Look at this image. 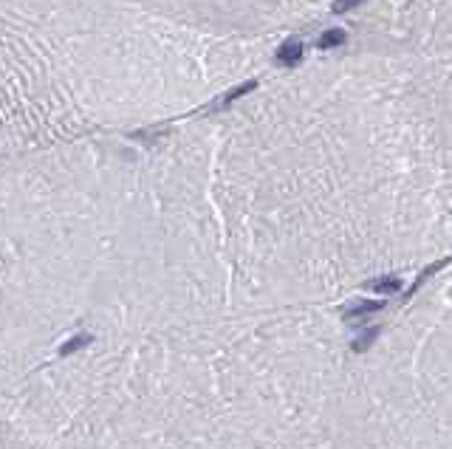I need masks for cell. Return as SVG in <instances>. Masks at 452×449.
<instances>
[{"mask_svg":"<svg viewBox=\"0 0 452 449\" xmlns=\"http://www.w3.org/2000/svg\"><path fill=\"white\" fill-rule=\"evenodd\" d=\"M141 0H0V130L80 136L178 122L269 62Z\"/></svg>","mask_w":452,"mask_h":449,"instance_id":"obj_1","label":"cell"},{"mask_svg":"<svg viewBox=\"0 0 452 449\" xmlns=\"http://www.w3.org/2000/svg\"><path fill=\"white\" fill-rule=\"evenodd\" d=\"M190 26L249 40H274L277 34L323 15L345 0H141Z\"/></svg>","mask_w":452,"mask_h":449,"instance_id":"obj_2","label":"cell"},{"mask_svg":"<svg viewBox=\"0 0 452 449\" xmlns=\"http://www.w3.org/2000/svg\"><path fill=\"white\" fill-rule=\"evenodd\" d=\"M376 311H382V303H359V306H353V308H348L345 314H342V320L348 322V325H362L370 314H376Z\"/></svg>","mask_w":452,"mask_h":449,"instance_id":"obj_3","label":"cell"},{"mask_svg":"<svg viewBox=\"0 0 452 449\" xmlns=\"http://www.w3.org/2000/svg\"><path fill=\"white\" fill-rule=\"evenodd\" d=\"M94 342V336L91 334H77V336H73V339H68L62 348H59V353L62 356H71V353H77V350H83V348H88Z\"/></svg>","mask_w":452,"mask_h":449,"instance_id":"obj_4","label":"cell"},{"mask_svg":"<svg viewBox=\"0 0 452 449\" xmlns=\"http://www.w3.org/2000/svg\"><path fill=\"white\" fill-rule=\"evenodd\" d=\"M365 285L373 288V291H388V294H393V291L402 288V280L399 277H376V280H367Z\"/></svg>","mask_w":452,"mask_h":449,"instance_id":"obj_5","label":"cell"},{"mask_svg":"<svg viewBox=\"0 0 452 449\" xmlns=\"http://www.w3.org/2000/svg\"><path fill=\"white\" fill-rule=\"evenodd\" d=\"M379 336V328H367V334H362L359 339H353V350L356 353H362V350H367L370 345H373V339Z\"/></svg>","mask_w":452,"mask_h":449,"instance_id":"obj_6","label":"cell"}]
</instances>
